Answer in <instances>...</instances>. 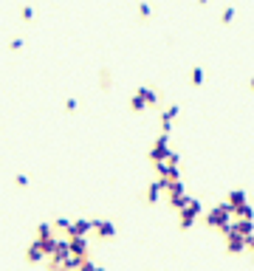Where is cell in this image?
I'll list each match as a JSON object with an SVG mask.
<instances>
[{
    "label": "cell",
    "instance_id": "6da1fadb",
    "mask_svg": "<svg viewBox=\"0 0 254 271\" xmlns=\"http://www.w3.org/2000/svg\"><path fill=\"white\" fill-rule=\"evenodd\" d=\"M232 209H229V204H218V206H212L209 212L204 215V226H209V229H215V232H229V226H232Z\"/></svg>",
    "mask_w": 254,
    "mask_h": 271
},
{
    "label": "cell",
    "instance_id": "7a4b0ae2",
    "mask_svg": "<svg viewBox=\"0 0 254 271\" xmlns=\"http://www.w3.org/2000/svg\"><path fill=\"white\" fill-rule=\"evenodd\" d=\"M161 102V93H158L156 88H139L130 96V110L133 113H141V110H147V108H156V105Z\"/></svg>",
    "mask_w": 254,
    "mask_h": 271
},
{
    "label": "cell",
    "instance_id": "3957f363",
    "mask_svg": "<svg viewBox=\"0 0 254 271\" xmlns=\"http://www.w3.org/2000/svg\"><path fill=\"white\" fill-rule=\"evenodd\" d=\"M198 217H200V204L195 198H187V204L178 209V226L187 232V229H192V226H195Z\"/></svg>",
    "mask_w": 254,
    "mask_h": 271
},
{
    "label": "cell",
    "instance_id": "277c9868",
    "mask_svg": "<svg viewBox=\"0 0 254 271\" xmlns=\"http://www.w3.org/2000/svg\"><path fill=\"white\" fill-rule=\"evenodd\" d=\"M169 133H164L161 130V136H158L156 141H153V147H150V164H156V161H164V158L169 156Z\"/></svg>",
    "mask_w": 254,
    "mask_h": 271
},
{
    "label": "cell",
    "instance_id": "5b68a950",
    "mask_svg": "<svg viewBox=\"0 0 254 271\" xmlns=\"http://www.w3.org/2000/svg\"><path fill=\"white\" fill-rule=\"evenodd\" d=\"M91 223H93L91 235H96V240H113L116 237V226L110 220H91Z\"/></svg>",
    "mask_w": 254,
    "mask_h": 271
},
{
    "label": "cell",
    "instance_id": "8992f818",
    "mask_svg": "<svg viewBox=\"0 0 254 271\" xmlns=\"http://www.w3.org/2000/svg\"><path fill=\"white\" fill-rule=\"evenodd\" d=\"M226 252L229 254H243L246 252V237L237 235V232H226Z\"/></svg>",
    "mask_w": 254,
    "mask_h": 271
},
{
    "label": "cell",
    "instance_id": "52a82bcc",
    "mask_svg": "<svg viewBox=\"0 0 254 271\" xmlns=\"http://www.w3.org/2000/svg\"><path fill=\"white\" fill-rule=\"evenodd\" d=\"M161 195H164V184H161V181H153V184H150V187H147L144 189V204H158V198H161Z\"/></svg>",
    "mask_w": 254,
    "mask_h": 271
},
{
    "label": "cell",
    "instance_id": "ba28073f",
    "mask_svg": "<svg viewBox=\"0 0 254 271\" xmlns=\"http://www.w3.org/2000/svg\"><path fill=\"white\" fill-rule=\"evenodd\" d=\"M175 119H178V105H169L167 110H161V130L169 133V127L175 125Z\"/></svg>",
    "mask_w": 254,
    "mask_h": 271
},
{
    "label": "cell",
    "instance_id": "9c48e42d",
    "mask_svg": "<svg viewBox=\"0 0 254 271\" xmlns=\"http://www.w3.org/2000/svg\"><path fill=\"white\" fill-rule=\"evenodd\" d=\"M204 79H206L204 68H192V71H189V82H192L195 88H198V85H204Z\"/></svg>",
    "mask_w": 254,
    "mask_h": 271
},
{
    "label": "cell",
    "instance_id": "30bf717a",
    "mask_svg": "<svg viewBox=\"0 0 254 271\" xmlns=\"http://www.w3.org/2000/svg\"><path fill=\"white\" fill-rule=\"evenodd\" d=\"M136 12H139V20H150L153 17V6H150V3H139Z\"/></svg>",
    "mask_w": 254,
    "mask_h": 271
},
{
    "label": "cell",
    "instance_id": "8fae6325",
    "mask_svg": "<svg viewBox=\"0 0 254 271\" xmlns=\"http://www.w3.org/2000/svg\"><path fill=\"white\" fill-rule=\"evenodd\" d=\"M34 17H37V14H34V6H23V9H20V20H23V23H31Z\"/></svg>",
    "mask_w": 254,
    "mask_h": 271
},
{
    "label": "cell",
    "instance_id": "7c38bea8",
    "mask_svg": "<svg viewBox=\"0 0 254 271\" xmlns=\"http://www.w3.org/2000/svg\"><path fill=\"white\" fill-rule=\"evenodd\" d=\"M99 85H102L105 90H108L110 85H113V77H110V71H108V68H105V71H99Z\"/></svg>",
    "mask_w": 254,
    "mask_h": 271
},
{
    "label": "cell",
    "instance_id": "4fadbf2b",
    "mask_svg": "<svg viewBox=\"0 0 254 271\" xmlns=\"http://www.w3.org/2000/svg\"><path fill=\"white\" fill-rule=\"evenodd\" d=\"M9 51H12V54H20V51H23V37H12V40H9Z\"/></svg>",
    "mask_w": 254,
    "mask_h": 271
},
{
    "label": "cell",
    "instance_id": "5bb4252c",
    "mask_svg": "<svg viewBox=\"0 0 254 271\" xmlns=\"http://www.w3.org/2000/svg\"><path fill=\"white\" fill-rule=\"evenodd\" d=\"M232 20H235V9H223V12H220V23H223V26H229L232 23Z\"/></svg>",
    "mask_w": 254,
    "mask_h": 271
},
{
    "label": "cell",
    "instance_id": "9a60e30c",
    "mask_svg": "<svg viewBox=\"0 0 254 271\" xmlns=\"http://www.w3.org/2000/svg\"><path fill=\"white\" fill-rule=\"evenodd\" d=\"M14 187H17V189H29V175H23V173L14 175Z\"/></svg>",
    "mask_w": 254,
    "mask_h": 271
},
{
    "label": "cell",
    "instance_id": "2e32d148",
    "mask_svg": "<svg viewBox=\"0 0 254 271\" xmlns=\"http://www.w3.org/2000/svg\"><path fill=\"white\" fill-rule=\"evenodd\" d=\"M77 108H79V105H77V99H65V110H68V113H73Z\"/></svg>",
    "mask_w": 254,
    "mask_h": 271
},
{
    "label": "cell",
    "instance_id": "e0dca14e",
    "mask_svg": "<svg viewBox=\"0 0 254 271\" xmlns=\"http://www.w3.org/2000/svg\"><path fill=\"white\" fill-rule=\"evenodd\" d=\"M246 252H251V254H254V232L246 237Z\"/></svg>",
    "mask_w": 254,
    "mask_h": 271
},
{
    "label": "cell",
    "instance_id": "ac0fdd59",
    "mask_svg": "<svg viewBox=\"0 0 254 271\" xmlns=\"http://www.w3.org/2000/svg\"><path fill=\"white\" fill-rule=\"evenodd\" d=\"M248 88H251V93H254V77H251V79H248Z\"/></svg>",
    "mask_w": 254,
    "mask_h": 271
},
{
    "label": "cell",
    "instance_id": "d6986e66",
    "mask_svg": "<svg viewBox=\"0 0 254 271\" xmlns=\"http://www.w3.org/2000/svg\"><path fill=\"white\" fill-rule=\"evenodd\" d=\"M206 3H209V0H198V6H206Z\"/></svg>",
    "mask_w": 254,
    "mask_h": 271
}]
</instances>
